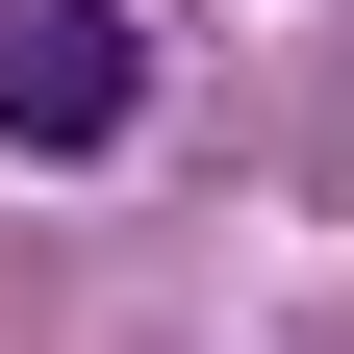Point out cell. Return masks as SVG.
I'll return each mask as SVG.
<instances>
[{"label": "cell", "instance_id": "1", "mask_svg": "<svg viewBox=\"0 0 354 354\" xmlns=\"http://www.w3.org/2000/svg\"><path fill=\"white\" fill-rule=\"evenodd\" d=\"M127 102H152L127 0H0V152H127Z\"/></svg>", "mask_w": 354, "mask_h": 354}]
</instances>
